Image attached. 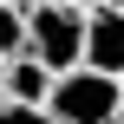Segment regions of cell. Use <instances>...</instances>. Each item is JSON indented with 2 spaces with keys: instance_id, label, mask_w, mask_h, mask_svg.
Here are the masks:
<instances>
[{
  "instance_id": "ba28073f",
  "label": "cell",
  "mask_w": 124,
  "mask_h": 124,
  "mask_svg": "<svg viewBox=\"0 0 124 124\" xmlns=\"http://www.w3.org/2000/svg\"><path fill=\"white\" fill-rule=\"evenodd\" d=\"M13 7H33V0H13Z\"/></svg>"
},
{
  "instance_id": "9c48e42d",
  "label": "cell",
  "mask_w": 124,
  "mask_h": 124,
  "mask_svg": "<svg viewBox=\"0 0 124 124\" xmlns=\"http://www.w3.org/2000/svg\"><path fill=\"white\" fill-rule=\"evenodd\" d=\"M65 7H85V0H65Z\"/></svg>"
},
{
  "instance_id": "7a4b0ae2",
  "label": "cell",
  "mask_w": 124,
  "mask_h": 124,
  "mask_svg": "<svg viewBox=\"0 0 124 124\" xmlns=\"http://www.w3.org/2000/svg\"><path fill=\"white\" fill-rule=\"evenodd\" d=\"M26 52H39L52 72L78 65V59H85V7L33 0V7H26Z\"/></svg>"
},
{
  "instance_id": "8992f818",
  "label": "cell",
  "mask_w": 124,
  "mask_h": 124,
  "mask_svg": "<svg viewBox=\"0 0 124 124\" xmlns=\"http://www.w3.org/2000/svg\"><path fill=\"white\" fill-rule=\"evenodd\" d=\"M0 124H59L46 105H20V98H0Z\"/></svg>"
},
{
  "instance_id": "3957f363",
  "label": "cell",
  "mask_w": 124,
  "mask_h": 124,
  "mask_svg": "<svg viewBox=\"0 0 124 124\" xmlns=\"http://www.w3.org/2000/svg\"><path fill=\"white\" fill-rule=\"evenodd\" d=\"M85 65L124 78V0H85Z\"/></svg>"
},
{
  "instance_id": "52a82bcc",
  "label": "cell",
  "mask_w": 124,
  "mask_h": 124,
  "mask_svg": "<svg viewBox=\"0 0 124 124\" xmlns=\"http://www.w3.org/2000/svg\"><path fill=\"white\" fill-rule=\"evenodd\" d=\"M111 124H124V98H118V118H111Z\"/></svg>"
},
{
  "instance_id": "6da1fadb",
  "label": "cell",
  "mask_w": 124,
  "mask_h": 124,
  "mask_svg": "<svg viewBox=\"0 0 124 124\" xmlns=\"http://www.w3.org/2000/svg\"><path fill=\"white\" fill-rule=\"evenodd\" d=\"M118 98H124V78L118 72H98V65H65L52 72V92H46V111L59 124H111L118 118Z\"/></svg>"
},
{
  "instance_id": "30bf717a",
  "label": "cell",
  "mask_w": 124,
  "mask_h": 124,
  "mask_svg": "<svg viewBox=\"0 0 124 124\" xmlns=\"http://www.w3.org/2000/svg\"><path fill=\"white\" fill-rule=\"evenodd\" d=\"M0 98H7V92H0Z\"/></svg>"
},
{
  "instance_id": "277c9868",
  "label": "cell",
  "mask_w": 124,
  "mask_h": 124,
  "mask_svg": "<svg viewBox=\"0 0 124 124\" xmlns=\"http://www.w3.org/2000/svg\"><path fill=\"white\" fill-rule=\"evenodd\" d=\"M0 92L7 98H20V105H46V92H52V65L39 59V52H7L0 59Z\"/></svg>"
},
{
  "instance_id": "5b68a950",
  "label": "cell",
  "mask_w": 124,
  "mask_h": 124,
  "mask_svg": "<svg viewBox=\"0 0 124 124\" xmlns=\"http://www.w3.org/2000/svg\"><path fill=\"white\" fill-rule=\"evenodd\" d=\"M20 46H26V7L0 0V59H7V52H20Z\"/></svg>"
}]
</instances>
